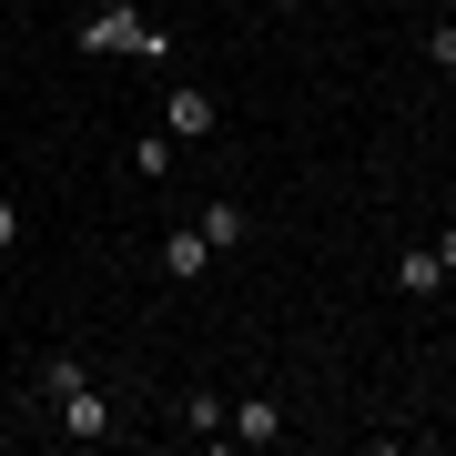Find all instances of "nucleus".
<instances>
[{"instance_id":"1","label":"nucleus","mask_w":456,"mask_h":456,"mask_svg":"<svg viewBox=\"0 0 456 456\" xmlns=\"http://www.w3.org/2000/svg\"><path fill=\"white\" fill-rule=\"evenodd\" d=\"M82 51H142V61H173V31L142 11H122V0H102V11L82 20Z\"/></svg>"},{"instance_id":"2","label":"nucleus","mask_w":456,"mask_h":456,"mask_svg":"<svg viewBox=\"0 0 456 456\" xmlns=\"http://www.w3.org/2000/svg\"><path fill=\"white\" fill-rule=\"evenodd\" d=\"M213 122H224L213 92H173V102H163V132H173V142H213Z\"/></svg>"},{"instance_id":"3","label":"nucleus","mask_w":456,"mask_h":456,"mask_svg":"<svg viewBox=\"0 0 456 456\" xmlns=\"http://www.w3.org/2000/svg\"><path fill=\"white\" fill-rule=\"evenodd\" d=\"M224 436H244V446H274V436H284V406H274V395H244V406L224 416Z\"/></svg>"},{"instance_id":"4","label":"nucleus","mask_w":456,"mask_h":456,"mask_svg":"<svg viewBox=\"0 0 456 456\" xmlns=\"http://www.w3.org/2000/svg\"><path fill=\"white\" fill-rule=\"evenodd\" d=\"M61 426H71V436H112V406H102L92 386H71L61 395Z\"/></svg>"},{"instance_id":"5","label":"nucleus","mask_w":456,"mask_h":456,"mask_svg":"<svg viewBox=\"0 0 456 456\" xmlns=\"http://www.w3.org/2000/svg\"><path fill=\"white\" fill-rule=\"evenodd\" d=\"M163 274H173V284L213 274V244H203V233H173V244H163Z\"/></svg>"},{"instance_id":"6","label":"nucleus","mask_w":456,"mask_h":456,"mask_svg":"<svg viewBox=\"0 0 456 456\" xmlns=\"http://www.w3.org/2000/svg\"><path fill=\"white\" fill-rule=\"evenodd\" d=\"M183 426H193V436H224V395L193 386V395H183Z\"/></svg>"},{"instance_id":"7","label":"nucleus","mask_w":456,"mask_h":456,"mask_svg":"<svg viewBox=\"0 0 456 456\" xmlns=\"http://www.w3.org/2000/svg\"><path fill=\"white\" fill-rule=\"evenodd\" d=\"M203 244H213V254L244 244V203H213V213H203Z\"/></svg>"},{"instance_id":"8","label":"nucleus","mask_w":456,"mask_h":456,"mask_svg":"<svg viewBox=\"0 0 456 456\" xmlns=\"http://www.w3.org/2000/svg\"><path fill=\"white\" fill-rule=\"evenodd\" d=\"M395 284H406V294H436L446 264H436V254H406V264H395Z\"/></svg>"},{"instance_id":"9","label":"nucleus","mask_w":456,"mask_h":456,"mask_svg":"<svg viewBox=\"0 0 456 456\" xmlns=\"http://www.w3.org/2000/svg\"><path fill=\"white\" fill-rule=\"evenodd\" d=\"M11 244H20V203L0 193V254H11Z\"/></svg>"},{"instance_id":"10","label":"nucleus","mask_w":456,"mask_h":456,"mask_svg":"<svg viewBox=\"0 0 456 456\" xmlns=\"http://www.w3.org/2000/svg\"><path fill=\"white\" fill-rule=\"evenodd\" d=\"M436 264H446V274H456V224H446V233H436Z\"/></svg>"}]
</instances>
